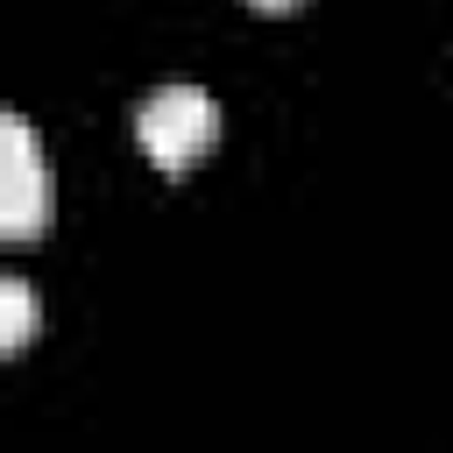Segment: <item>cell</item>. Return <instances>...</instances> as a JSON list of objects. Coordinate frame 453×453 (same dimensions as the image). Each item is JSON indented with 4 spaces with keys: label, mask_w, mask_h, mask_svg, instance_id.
I'll use <instances>...</instances> for the list:
<instances>
[{
    "label": "cell",
    "mask_w": 453,
    "mask_h": 453,
    "mask_svg": "<svg viewBox=\"0 0 453 453\" xmlns=\"http://www.w3.org/2000/svg\"><path fill=\"white\" fill-rule=\"evenodd\" d=\"M134 134H142L149 163L177 177V170H191L219 142V106H212L205 85H156L142 99V113H134Z\"/></svg>",
    "instance_id": "obj_1"
},
{
    "label": "cell",
    "mask_w": 453,
    "mask_h": 453,
    "mask_svg": "<svg viewBox=\"0 0 453 453\" xmlns=\"http://www.w3.org/2000/svg\"><path fill=\"white\" fill-rule=\"evenodd\" d=\"M42 205H50L42 149H35L28 120L7 113L0 120V241H35L42 234Z\"/></svg>",
    "instance_id": "obj_2"
},
{
    "label": "cell",
    "mask_w": 453,
    "mask_h": 453,
    "mask_svg": "<svg viewBox=\"0 0 453 453\" xmlns=\"http://www.w3.org/2000/svg\"><path fill=\"white\" fill-rule=\"evenodd\" d=\"M35 340V290L21 276H0V354H21Z\"/></svg>",
    "instance_id": "obj_3"
},
{
    "label": "cell",
    "mask_w": 453,
    "mask_h": 453,
    "mask_svg": "<svg viewBox=\"0 0 453 453\" xmlns=\"http://www.w3.org/2000/svg\"><path fill=\"white\" fill-rule=\"evenodd\" d=\"M248 7H262V14H290L297 0H248Z\"/></svg>",
    "instance_id": "obj_4"
}]
</instances>
